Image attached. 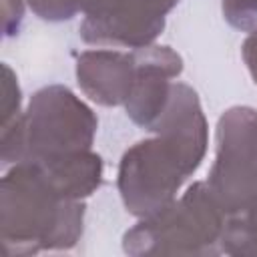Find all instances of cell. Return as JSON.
<instances>
[{"label":"cell","instance_id":"obj_4","mask_svg":"<svg viewBox=\"0 0 257 257\" xmlns=\"http://www.w3.org/2000/svg\"><path fill=\"white\" fill-rule=\"evenodd\" d=\"M201 163L167 135L155 133V137L135 143L120 157L116 173V187L126 211L143 219L165 209Z\"/></svg>","mask_w":257,"mask_h":257},{"label":"cell","instance_id":"obj_11","mask_svg":"<svg viewBox=\"0 0 257 257\" xmlns=\"http://www.w3.org/2000/svg\"><path fill=\"white\" fill-rule=\"evenodd\" d=\"M32 12L48 22H64L82 12L80 0H26Z\"/></svg>","mask_w":257,"mask_h":257},{"label":"cell","instance_id":"obj_15","mask_svg":"<svg viewBox=\"0 0 257 257\" xmlns=\"http://www.w3.org/2000/svg\"><path fill=\"white\" fill-rule=\"evenodd\" d=\"M241 56H243V62L247 64V70H249L253 82L257 84V28L253 32H249L247 38L243 40Z\"/></svg>","mask_w":257,"mask_h":257},{"label":"cell","instance_id":"obj_2","mask_svg":"<svg viewBox=\"0 0 257 257\" xmlns=\"http://www.w3.org/2000/svg\"><path fill=\"white\" fill-rule=\"evenodd\" d=\"M98 128L96 114L68 86L50 84L36 90L24 112L2 124V161L42 163L76 151L92 149Z\"/></svg>","mask_w":257,"mask_h":257},{"label":"cell","instance_id":"obj_7","mask_svg":"<svg viewBox=\"0 0 257 257\" xmlns=\"http://www.w3.org/2000/svg\"><path fill=\"white\" fill-rule=\"evenodd\" d=\"M133 50L137 54V76L124 108L135 124L151 131L171 96V78L183 72V58L171 46L149 44Z\"/></svg>","mask_w":257,"mask_h":257},{"label":"cell","instance_id":"obj_6","mask_svg":"<svg viewBox=\"0 0 257 257\" xmlns=\"http://www.w3.org/2000/svg\"><path fill=\"white\" fill-rule=\"evenodd\" d=\"M177 4L179 0H80V38L86 44L131 50L155 44Z\"/></svg>","mask_w":257,"mask_h":257},{"label":"cell","instance_id":"obj_14","mask_svg":"<svg viewBox=\"0 0 257 257\" xmlns=\"http://www.w3.org/2000/svg\"><path fill=\"white\" fill-rule=\"evenodd\" d=\"M24 2L26 0H4V34L12 36L20 30L22 18H24Z\"/></svg>","mask_w":257,"mask_h":257},{"label":"cell","instance_id":"obj_8","mask_svg":"<svg viewBox=\"0 0 257 257\" xmlns=\"http://www.w3.org/2000/svg\"><path fill=\"white\" fill-rule=\"evenodd\" d=\"M137 76L135 50L100 46L80 52L76 60V82L80 90L96 104H124Z\"/></svg>","mask_w":257,"mask_h":257},{"label":"cell","instance_id":"obj_9","mask_svg":"<svg viewBox=\"0 0 257 257\" xmlns=\"http://www.w3.org/2000/svg\"><path fill=\"white\" fill-rule=\"evenodd\" d=\"M50 187L64 199L82 201L102 183V159L92 149L34 163Z\"/></svg>","mask_w":257,"mask_h":257},{"label":"cell","instance_id":"obj_3","mask_svg":"<svg viewBox=\"0 0 257 257\" xmlns=\"http://www.w3.org/2000/svg\"><path fill=\"white\" fill-rule=\"evenodd\" d=\"M225 221L207 181H195L179 199L131 227L122 249L128 255H219Z\"/></svg>","mask_w":257,"mask_h":257},{"label":"cell","instance_id":"obj_10","mask_svg":"<svg viewBox=\"0 0 257 257\" xmlns=\"http://www.w3.org/2000/svg\"><path fill=\"white\" fill-rule=\"evenodd\" d=\"M221 253L257 257V229L251 227L239 213L227 215L221 235Z\"/></svg>","mask_w":257,"mask_h":257},{"label":"cell","instance_id":"obj_5","mask_svg":"<svg viewBox=\"0 0 257 257\" xmlns=\"http://www.w3.org/2000/svg\"><path fill=\"white\" fill-rule=\"evenodd\" d=\"M207 185L227 215L241 211L257 195V110L253 106H231L219 116Z\"/></svg>","mask_w":257,"mask_h":257},{"label":"cell","instance_id":"obj_13","mask_svg":"<svg viewBox=\"0 0 257 257\" xmlns=\"http://www.w3.org/2000/svg\"><path fill=\"white\" fill-rule=\"evenodd\" d=\"M20 86L14 70L4 62L2 64V124L16 118L20 110Z\"/></svg>","mask_w":257,"mask_h":257},{"label":"cell","instance_id":"obj_12","mask_svg":"<svg viewBox=\"0 0 257 257\" xmlns=\"http://www.w3.org/2000/svg\"><path fill=\"white\" fill-rule=\"evenodd\" d=\"M225 20L237 30H251L257 26V0H221Z\"/></svg>","mask_w":257,"mask_h":257},{"label":"cell","instance_id":"obj_1","mask_svg":"<svg viewBox=\"0 0 257 257\" xmlns=\"http://www.w3.org/2000/svg\"><path fill=\"white\" fill-rule=\"evenodd\" d=\"M84 203L64 199L30 163H16L0 183V237L10 257L66 251L78 243Z\"/></svg>","mask_w":257,"mask_h":257}]
</instances>
